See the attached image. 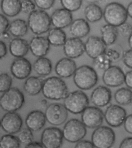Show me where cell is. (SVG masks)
Returning <instances> with one entry per match:
<instances>
[{"label": "cell", "mask_w": 132, "mask_h": 148, "mask_svg": "<svg viewBox=\"0 0 132 148\" xmlns=\"http://www.w3.org/2000/svg\"><path fill=\"white\" fill-rule=\"evenodd\" d=\"M42 92L46 98L55 101L64 99L68 94L65 81L57 76L50 77L44 79Z\"/></svg>", "instance_id": "obj_1"}, {"label": "cell", "mask_w": 132, "mask_h": 148, "mask_svg": "<svg viewBox=\"0 0 132 148\" xmlns=\"http://www.w3.org/2000/svg\"><path fill=\"white\" fill-rule=\"evenodd\" d=\"M75 84L81 90H88L96 85L98 82L97 73L94 68L83 65L76 70L73 77Z\"/></svg>", "instance_id": "obj_2"}, {"label": "cell", "mask_w": 132, "mask_h": 148, "mask_svg": "<svg viewBox=\"0 0 132 148\" xmlns=\"http://www.w3.org/2000/svg\"><path fill=\"white\" fill-rule=\"evenodd\" d=\"M27 23L32 33L37 35L49 32L51 25L50 16L44 10L40 9L29 14Z\"/></svg>", "instance_id": "obj_3"}, {"label": "cell", "mask_w": 132, "mask_h": 148, "mask_svg": "<svg viewBox=\"0 0 132 148\" xmlns=\"http://www.w3.org/2000/svg\"><path fill=\"white\" fill-rule=\"evenodd\" d=\"M128 16L126 8L117 2L107 4L103 11V17L107 23L117 27L126 23Z\"/></svg>", "instance_id": "obj_4"}, {"label": "cell", "mask_w": 132, "mask_h": 148, "mask_svg": "<svg viewBox=\"0 0 132 148\" xmlns=\"http://www.w3.org/2000/svg\"><path fill=\"white\" fill-rule=\"evenodd\" d=\"M25 103V96L16 88H10L0 97V107L7 112H16L20 110Z\"/></svg>", "instance_id": "obj_5"}, {"label": "cell", "mask_w": 132, "mask_h": 148, "mask_svg": "<svg viewBox=\"0 0 132 148\" xmlns=\"http://www.w3.org/2000/svg\"><path fill=\"white\" fill-rule=\"evenodd\" d=\"M64 100L65 108L68 111L74 114L82 113L89 104L88 96L80 90L69 93Z\"/></svg>", "instance_id": "obj_6"}, {"label": "cell", "mask_w": 132, "mask_h": 148, "mask_svg": "<svg viewBox=\"0 0 132 148\" xmlns=\"http://www.w3.org/2000/svg\"><path fill=\"white\" fill-rule=\"evenodd\" d=\"M64 138L68 142L76 143L81 140L87 134V129L82 121L71 119L64 126L62 131Z\"/></svg>", "instance_id": "obj_7"}, {"label": "cell", "mask_w": 132, "mask_h": 148, "mask_svg": "<svg viewBox=\"0 0 132 148\" xmlns=\"http://www.w3.org/2000/svg\"><path fill=\"white\" fill-rule=\"evenodd\" d=\"M116 135L112 128L107 126H100L94 131L92 135V142L95 147L109 148L115 142Z\"/></svg>", "instance_id": "obj_8"}, {"label": "cell", "mask_w": 132, "mask_h": 148, "mask_svg": "<svg viewBox=\"0 0 132 148\" xmlns=\"http://www.w3.org/2000/svg\"><path fill=\"white\" fill-rule=\"evenodd\" d=\"M44 114L47 121L54 126L62 125L68 117L67 110L64 105L57 103H52L48 106Z\"/></svg>", "instance_id": "obj_9"}, {"label": "cell", "mask_w": 132, "mask_h": 148, "mask_svg": "<svg viewBox=\"0 0 132 148\" xmlns=\"http://www.w3.org/2000/svg\"><path fill=\"white\" fill-rule=\"evenodd\" d=\"M63 139L61 129L56 127H49L42 132L41 142L44 148H58L62 145Z\"/></svg>", "instance_id": "obj_10"}, {"label": "cell", "mask_w": 132, "mask_h": 148, "mask_svg": "<svg viewBox=\"0 0 132 148\" xmlns=\"http://www.w3.org/2000/svg\"><path fill=\"white\" fill-rule=\"evenodd\" d=\"M81 121L89 128H96L101 125L104 121V114L98 107L88 106L82 113Z\"/></svg>", "instance_id": "obj_11"}, {"label": "cell", "mask_w": 132, "mask_h": 148, "mask_svg": "<svg viewBox=\"0 0 132 148\" xmlns=\"http://www.w3.org/2000/svg\"><path fill=\"white\" fill-rule=\"evenodd\" d=\"M126 114V110L122 107L111 104L107 108L104 118L109 125L112 127H118L124 123Z\"/></svg>", "instance_id": "obj_12"}, {"label": "cell", "mask_w": 132, "mask_h": 148, "mask_svg": "<svg viewBox=\"0 0 132 148\" xmlns=\"http://www.w3.org/2000/svg\"><path fill=\"white\" fill-rule=\"evenodd\" d=\"M23 125L22 119L16 112H9L4 114L1 120V127L5 132L13 134L19 132Z\"/></svg>", "instance_id": "obj_13"}, {"label": "cell", "mask_w": 132, "mask_h": 148, "mask_svg": "<svg viewBox=\"0 0 132 148\" xmlns=\"http://www.w3.org/2000/svg\"><path fill=\"white\" fill-rule=\"evenodd\" d=\"M104 71L103 80L107 86L112 88L119 87L124 82L125 74L119 66L111 65Z\"/></svg>", "instance_id": "obj_14"}, {"label": "cell", "mask_w": 132, "mask_h": 148, "mask_svg": "<svg viewBox=\"0 0 132 148\" xmlns=\"http://www.w3.org/2000/svg\"><path fill=\"white\" fill-rule=\"evenodd\" d=\"M32 65L29 61L24 57L17 58L12 62L10 71L11 74L19 80L28 77L32 71Z\"/></svg>", "instance_id": "obj_15"}, {"label": "cell", "mask_w": 132, "mask_h": 148, "mask_svg": "<svg viewBox=\"0 0 132 148\" xmlns=\"http://www.w3.org/2000/svg\"><path fill=\"white\" fill-rule=\"evenodd\" d=\"M63 46L65 56L72 59L81 57L85 52V43L81 38L75 37L67 39Z\"/></svg>", "instance_id": "obj_16"}, {"label": "cell", "mask_w": 132, "mask_h": 148, "mask_svg": "<svg viewBox=\"0 0 132 148\" xmlns=\"http://www.w3.org/2000/svg\"><path fill=\"white\" fill-rule=\"evenodd\" d=\"M107 46L98 36H89L85 43V52L89 57L93 59L104 53Z\"/></svg>", "instance_id": "obj_17"}, {"label": "cell", "mask_w": 132, "mask_h": 148, "mask_svg": "<svg viewBox=\"0 0 132 148\" xmlns=\"http://www.w3.org/2000/svg\"><path fill=\"white\" fill-rule=\"evenodd\" d=\"M50 18L51 25L54 27L62 29L70 26L73 21L72 12L64 8L55 10Z\"/></svg>", "instance_id": "obj_18"}, {"label": "cell", "mask_w": 132, "mask_h": 148, "mask_svg": "<svg viewBox=\"0 0 132 148\" xmlns=\"http://www.w3.org/2000/svg\"><path fill=\"white\" fill-rule=\"evenodd\" d=\"M50 44L47 39L39 36H34L29 43V49L31 52L35 57H45L50 50Z\"/></svg>", "instance_id": "obj_19"}, {"label": "cell", "mask_w": 132, "mask_h": 148, "mask_svg": "<svg viewBox=\"0 0 132 148\" xmlns=\"http://www.w3.org/2000/svg\"><path fill=\"white\" fill-rule=\"evenodd\" d=\"M112 99V92L107 87L100 86L92 92L90 99L92 104L98 107L108 105Z\"/></svg>", "instance_id": "obj_20"}, {"label": "cell", "mask_w": 132, "mask_h": 148, "mask_svg": "<svg viewBox=\"0 0 132 148\" xmlns=\"http://www.w3.org/2000/svg\"><path fill=\"white\" fill-rule=\"evenodd\" d=\"M77 69L76 64L73 59L64 57L56 64L55 71L60 77L66 78L74 75Z\"/></svg>", "instance_id": "obj_21"}, {"label": "cell", "mask_w": 132, "mask_h": 148, "mask_svg": "<svg viewBox=\"0 0 132 148\" xmlns=\"http://www.w3.org/2000/svg\"><path fill=\"white\" fill-rule=\"evenodd\" d=\"M46 121L44 113L40 110H34L27 114L25 123L27 128L32 131L38 132L44 127Z\"/></svg>", "instance_id": "obj_22"}, {"label": "cell", "mask_w": 132, "mask_h": 148, "mask_svg": "<svg viewBox=\"0 0 132 148\" xmlns=\"http://www.w3.org/2000/svg\"><path fill=\"white\" fill-rule=\"evenodd\" d=\"M29 50V43L24 39L15 38L10 41L9 50L10 53L16 58L24 57Z\"/></svg>", "instance_id": "obj_23"}, {"label": "cell", "mask_w": 132, "mask_h": 148, "mask_svg": "<svg viewBox=\"0 0 132 148\" xmlns=\"http://www.w3.org/2000/svg\"><path fill=\"white\" fill-rule=\"evenodd\" d=\"M90 27L88 22L83 18L73 21L70 26V32L75 37L81 38L87 36L90 33Z\"/></svg>", "instance_id": "obj_24"}, {"label": "cell", "mask_w": 132, "mask_h": 148, "mask_svg": "<svg viewBox=\"0 0 132 148\" xmlns=\"http://www.w3.org/2000/svg\"><path fill=\"white\" fill-rule=\"evenodd\" d=\"M43 77L31 76L27 77L24 84V89L31 96H36L42 91L44 79Z\"/></svg>", "instance_id": "obj_25"}, {"label": "cell", "mask_w": 132, "mask_h": 148, "mask_svg": "<svg viewBox=\"0 0 132 148\" xmlns=\"http://www.w3.org/2000/svg\"><path fill=\"white\" fill-rule=\"evenodd\" d=\"M21 0H1V8L5 15L13 17L18 15L21 11Z\"/></svg>", "instance_id": "obj_26"}, {"label": "cell", "mask_w": 132, "mask_h": 148, "mask_svg": "<svg viewBox=\"0 0 132 148\" xmlns=\"http://www.w3.org/2000/svg\"><path fill=\"white\" fill-rule=\"evenodd\" d=\"M100 30L101 33V38L107 46L114 44L119 34L117 27L107 24L102 26Z\"/></svg>", "instance_id": "obj_27"}, {"label": "cell", "mask_w": 132, "mask_h": 148, "mask_svg": "<svg viewBox=\"0 0 132 148\" xmlns=\"http://www.w3.org/2000/svg\"><path fill=\"white\" fill-rule=\"evenodd\" d=\"M33 67L37 74L44 77L51 73L52 64L49 58L45 57H39L34 62Z\"/></svg>", "instance_id": "obj_28"}, {"label": "cell", "mask_w": 132, "mask_h": 148, "mask_svg": "<svg viewBox=\"0 0 132 148\" xmlns=\"http://www.w3.org/2000/svg\"><path fill=\"white\" fill-rule=\"evenodd\" d=\"M86 20L91 23L97 22L103 16V11L101 8L95 3H90L84 10Z\"/></svg>", "instance_id": "obj_29"}, {"label": "cell", "mask_w": 132, "mask_h": 148, "mask_svg": "<svg viewBox=\"0 0 132 148\" xmlns=\"http://www.w3.org/2000/svg\"><path fill=\"white\" fill-rule=\"evenodd\" d=\"M28 28L27 23L25 20L18 19L10 23L8 31L15 37L21 38L27 34Z\"/></svg>", "instance_id": "obj_30"}, {"label": "cell", "mask_w": 132, "mask_h": 148, "mask_svg": "<svg viewBox=\"0 0 132 148\" xmlns=\"http://www.w3.org/2000/svg\"><path fill=\"white\" fill-rule=\"evenodd\" d=\"M50 45L55 47L64 45L66 39V35L62 29L54 27L49 31L47 38Z\"/></svg>", "instance_id": "obj_31"}, {"label": "cell", "mask_w": 132, "mask_h": 148, "mask_svg": "<svg viewBox=\"0 0 132 148\" xmlns=\"http://www.w3.org/2000/svg\"><path fill=\"white\" fill-rule=\"evenodd\" d=\"M114 98L119 105H128L132 102V91L127 88H120L116 91Z\"/></svg>", "instance_id": "obj_32"}, {"label": "cell", "mask_w": 132, "mask_h": 148, "mask_svg": "<svg viewBox=\"0 0 132 148\" xmlns=\"http://www.w3.org/2000/svg\"><path fill=\"white\" fill-rule=\"evenodd\" d=\"M20 144L18 137L11 134L4 135L0 139V148H18Z\"/></svg>", "instance_id": "obj_33"}, {"label": "cell", "mask_w": 132, "mask_h": 148, "mask_svg": "<svg viewBox=\"0 0 132 148\" xmlns=\"http://www.w3.org/2000/svg\"><path fill=\"white\" fill-rule=\"evenodd\" d=\"M112 63V62H111V60L105 52L93 59V62L95 68L104 71H105L111 66Z\"/></svg>", "instance_id": "obj_34"}, {"label": "cell", "mask_w": 132, "mask_h": 148, "mask_svg": "<svg viewBox=\"0 0 132 148\" xmlns=\"http://www.w3.org/2000/svg\"><path fill=\"white\" fill-rule=\"evenodd\" d=\"M64 8L71 12H75L80 8L83 0H60Z\"/></svg>", "instance_id": "obj_35"}, {"label": "cell", "mask_w": 132, "mask_h": 148, "mask_svg": "<svg viewBox=\"0 0 132 148\" xmlns=\"http://www.w3.org/2000/svg\"><path fill=\"white\" fill-rule=\"evenodd\" d=\"M12 79L10 75L6 73L0 74V92H4L11 88Z\"/></svg>", "instance_id": "obj_36"}, {"label": "cell", "mask_w": 132, "mask_h": 148, "mask_svg": "<svg viewBox=\"0 0 132 148\" xmlns=\"http://www.w3.org/2000/svg\"><path fill=\"white\" fill-rule=\"evenodd\" d=\"M17 137L20 143L25 145L29 144L33 141V135L32 131L28 128L21 130Z\"/></svg>", "instance_id": "obj_37"}, {"label": "cell", "mask_w": 132, "mask_h": 148, "mask_svg": "<svg viewBox=\"0 0 132 148\" xmlns=\"http://www.w3.org/2000/svg\"><path fill=\"white\" fill-rule=\"evenodd\" d=\"M21 11L26 14H30L36 10V5L32 0H22L21 4Z\"/></svg>", "instance_id": "obj_38"}, {"label": "cell", "mask_w": 132, "mask_h": 148, "mask_svg": "<svg viewBox=\"0 0 132 148\" xmlns=\"http://www.w3.org/2000/svg\"><path fill=\"white\" fill-rule=\"evenodd\" d=\"M56 0H34L36 6L40 10H49L53 6Z\"/></svg>", "instance_id": "obj_39"}, {"label": "cell", "mask_w": 132, "mask_h": 148, "mask_svg": "<svg viewBox=\"0 0 132 148\" xmlns=\"http://www.w3.org/2000/svg\"><path fill=\"white\" fill-rule=\"evenodd\" d=\"M104 52L107 55L112 63L118 61L120 59L121 56V52L119 49H117L116 48H107Z\"/></svg>", "instance_id": "obj_40"}, {"label": "cell", "mask_w": 132, "mask_h": 148, "mask_svg": "<svg viewBox=\"0 0 132 148\" xmlns=\"http://www.w3.org/2000/svg\"><path fill=\"white\" fill-rule=\"evenodd\" d=\"M118 32L122 36L127 37L129 36L132 33V26L127 23H124L119 26Z\"/></svg>", "instance_id": "obj_41"}, {"label": "cell", "mask_w": 132, "mask_h": 148, "mask_svg": "<svg viewBox=\"0 0 132 148\" xmlns=\"http://www.w3.org/2000/svg\"><path fill=\"white\" fill-rule=\"evenodd\" d=\"M10 22L6 16L0 14V36L8 30Z\"/></svg>", "instance_id": "obj_42"}, {"label": "cell", "mask_w": 132, "mask_h": 148, "mask_svg": "<svg viewBox=\"0 0 132 148\" xmlns=\"http://www.w3.org/2000/svg\"><path fill=\"white\" fill-rule=\"evenodd\" d=\"M124 64L130 69H132V49L124 51L122 55Z\"/></svg>", "instance_id": "obj_43"}, {"label": "cell", "mask_w": 132, "mask_h": 148, "mask_svg": "<svg viewBox=\"0 0 132 148\" xmlns=\"http://www.w3.org/2000/svg\"><path fill=\"white\" fill-rule=\"evenodd\" d=\"M124 125L125 130L129 134H132V114L126 117Z\"/></svg>", "instance_id": "obj_44"}, {"label": "cell", "mask_w": 132, "mask_h": 148, "mask_svg": "<svg viewBox=\"0 0 132 148\" xmlns=\"http://www.w3.org/2000/svg\"><path fill=\"white\" fill-rule=\"evenodd\" d=\"M76 148H95L92 142L88 140H80L76 145Z\"/></svg>", "instance_id": "obj_45"}, {"label": "cell", "mask_w": 132, "mask_h": 148, "mask_svg": "<svg viewBox=\"0 0 132 148\" xmlns=\"http://www.w3.org/2000/svg\"><path fill=\"white\" fill-rule=\"evenodd\" d=\"M124 82L128 88L132 89V71H128L125 74Z\"/></svg>", "instance_id": "obj_46"}, {"label": "cell", "mask_w": 132, "mask_h": 148, "mask_svg": "<svg viewBox=\"0 0 132 148\" xmlns=\"http://www.w3.org/2000/svg\"><path fill=\"white\" fill-rule=\"evenodd\" d=\"M119 148H132V137H127L124 139L120 143Z\"/></svg>", "instance_id": "obj_47"}, {"label": "cell", "mask_w": 132, "mask_h": 148, "mask_svg": "<svg viewBox=\"0 0 132 148\" xmlns=\"http://www.w3.org/2000/svg\"><path fill=\"white\" fill-rule=\"evenodd\" d=\"M8 53L7 47L4 41L0 40V60L6 56Z\"/></svg>", "instance_id": "obj_48"}, {"label": "cell", "mask_w": 132, "mask_h": 148, "mask_svg": "<svg viewBox=\"0 0 132 148\" xmlns=\"http://www.w3.org/2000/svg\"><path fill=\"white\" fill-rule=\"evenodd\" d=\"M26 148H42L44 147L41 142H36V141H32L31 143L26 145L25 146Z\"/></svg>", "instance_id": "obj_49"}, {"label": "cell", "mask_w": 132, "mask_h": 148, "mask_svg": "<svg viewBox=\"0 0 132 148\" xmlns=\"http://www.w3.org/2000/svg\"><path fill=\"white\" fill-rule=\"evenodd\" d=\"M126 10H127L128 16H129L132 19V1L131 2L127 5Z\"/></svg>", "instance_id": "obj_50"}, {"label": "cell", "mask_w": 132, "mask_h": 148, "mask_svg": "<svg viewBox=\"0 0 132 148\" xmlns=\"http://www.w3.org/2000/svg\"><path fill=\"white\" fill-rule=\"evenodd\" d=\"M3 38V39L5 40H10L11 36H10V33H8V32H5L4 34H2L1 36Z\"/></svg>", "instance_id": "obj_51"}, {"label": "cell", "mask_w": 132, "mask_h": 148, "mask_svg": "<svg viewBox=\"0 0 132 148\" xmlns=\"http://www.w3.org/2000/svg\"><path fill=\"white\" fill-rule=\"evenodd\" d=\"M41 104L42 108H47V107L48 102L46 99H43L41 101Z\"/></svg>", "instance_id": "obj_52"}, {"label": "cell", "mask_w": 132, "mask_h": 148, "mask_svg": "<svg viewBox=\"0 0 132 148\" xmlns=\"http://www.w3.org/2000/svg\"><path fill=\"white\" fill-rule=\"evenodd\" d=\"M128 42L130 47L131 49H132V33L128 37Z\"/></svg>", "instance_id": "obj_53"}, {"label": "cell", "mask_w": 132, "mask_h": 148, "mask_svg": "<svg viewBox=\"0 0 132 148\" xmlns=\"http://www.w3.org/2000/svg\"><path fill=\"white\" fill-rule=\"evenodd\" d=\"M86 1L89 3H95L96 2V0H85Z\"/></svg>", "instance_id": "obj_54"}, {"label": "cell", "mask_w": 132, "mask_h": 148, "mask_svg": "<svg viewBox=\"0 0 132 148\" xmlns=\"http://www.w3.org/2000/svg\"><path fill=\"white\" fill-rule=\"evenodd\" d=\"M105 1H107V0H96V2H101Z\"/></svg>", "instance_id": "obj_55"}, {"label": "cell", "mask_w": 132, "mask_h": 148, "mask_svg": "<svg viewBox=\"0 0 132 148\" xmlns=\"http://www.w3.org/2000/svg\"><path fill=\"white\" fill-rule=\"evenodd\" d=\"M1 127V120H0V127Z\"/></svg>", "instance_id": "obj_56"}, {"label": "cell", "mask_w": 132, "mask_h": 148, "mask_svg": "<svg viewBox=\"0 0 132 148\" xmlns=\"http://www.w3.org/2000/svg\"><path fill=\"white\" fill-rule=\"evenodd\" d=\"M21 1H22V0H21Z\"/></svg>", "instance_id": "obj_57"}]
</instances>
